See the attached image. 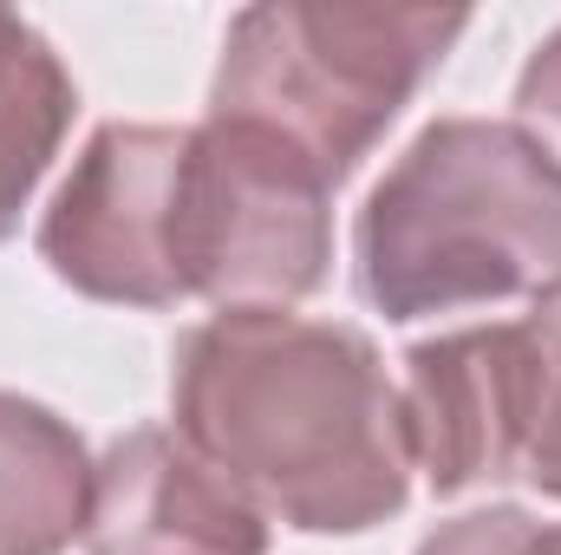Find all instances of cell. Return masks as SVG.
<instances>
[{
  "mask_svg": "<svg viewBox=\"0 0 561 555\" xmlns=\"http://www.w3.org/2000/svg\"><path fill=\"white\" fill-rule=\"evenodd\" d=\"M536 386H542V353L529 320H490L419 340L405 353V386H399L412 471H424L437 497L523 477Z\"/></svg>",
  "mask_w": 561,
  "mask_h": 555,
  "instance_id": "obj_6",
  "label": "cell"
},
{
  "mask_svg": "<svg viewBox=\"0 0 561 555\" xmlns=\"http://www.w3.org/2000/svg\"><path fill=\"white\" fill-rule=\"evenodd\" d=\"M353 287L386 320L549 301L561 287V163L516 118H431L353 223Z\"/></svg>",
  "mask_w": 561,
  "mask_h": 555,
  "instance_id": "obj_2",
  "label": "cell"
},
{
  "mask_svg": "<svg viewBox=\"0 0 561 555\" xmlns=\"http://www.w3.org/2000/svg\"><path fill=\"white\" fill-rule=\"evenodd\" d=\"M516 125L536 132V138L556 150V163H561V26L529 53L523 79H516Z\"/></svg>",
  "mask_w": 561,
  "mask_h": 555,
  "instance_id": "obj_12",
  "label": "cell"
},
{
  "mask_svg": "<svg viewBox=\"0 0 561 555\" xmlns=\"http://www.w3.org/2000/svg\"><path fill=\"white\" fill-rule=\"evenodd\" d=\"M85 555H268V517L176 438L131 424L92 464Z\"/></svg>",
  "mask_w": 561,
  "mask_h": 555,
  "instance_id": "obj_7",
  "label": "cell"
},
{
  "mask_svg": "<svg viewBox=\"0 0 561 555\" xmlns=\"http://www.w3.org/2000/svg\"><path fill=\"white\" fill-rule=\"evenodd\" d=\"M196 125H99L39 216V262L105 307H176Z\"/></svg>",
  "mask_w": 561,
  "mask_h": 555,
  "instance_id": "obj_5",
  "label": "cell"
},
{
  "mask_svg": "<svg viewBox=\"0 0 561 555\" xmlns=\"http://www.w3.org/2000/svg\"><path fill=\"white\" fill-rule=\"evenodd\" d=\"M463 26V7H242L222 33L209 118L280 138L340 190Z\"/></svg>",
  "mask_w": 561,
  "mask_h": 555,
  "instance_id": "obj_3",
  "label": "cell"
},
{
  "mask_svg": "<svg viewBox=\"0 0 561 555\" xmlns=\"http://www.w3.org/2000/svg\"><path fill=\"white\" fill-rule=\"evenodd\" d=\"M170 418L268 523L300 536L379 530L412 497L399 386L346 320H196L170 353Z\"/></svg>",
  "mask_w": 561,
  "mask_h": 555,
  "instance_id": "obj_1",
  "label": "cell"
},
{
  "mask_svg": "<svg viewBox=\"0 0 561 555\" xmlns=\"http://www.w3.org/2000/svg\"><path fill=\"white\" fill-rule=\"evenodd\" d=\"M419 555H561V530L536 523L516 503H490V510H463L437 523L419 543Z\"/></svg>",
  "mask_w": 561,
  "mask_h": 555,
  "instance_id": "obj_11",
  "label": "cell"
},
{
  "mask_svg": "<svg viewBox=\"0 0 561 555\" xmlns=\"http://www.w3.org/2000/svg\"><path fill=\"white\" fill-rule=\"evenodd\" d=\"M92 451L39 399L0 386V555H66L85 536Z\"/></svg>",
  "mask_w": 561,
  "mask_h": 555,
  "instance_id": "obj_8",
  "label": "cell"
},
{
  "mask_svg": "<svg viewBox=\"0 0 561 555\" xmlns=\"http://www.w3.org/2000/svg\"><path fill=\"white\" fill-rule=\"evenodd\" d=\"M72 112H79V86L53 53V39L26 13L0 7V242L20 229L33 190L46 183L72 132Z\"/></svg>",
  "mask_w": 561,
  "mask_h": 555,
  "instance_id": "obj_9",
  "label": "cell"
},
{
  "mask_svg": "<svg viewBox=\"0 0 561 555\" xmlns=\"http://www.w3.org/2000/svg\"><path fill=\"white\" fill-rule=\"evenodd\" d=\"M556 530H561V523H556Z\"/></svg>",
  "mask_w": 561,
  "mask_h": 555,
  "instance_id": "obj_13",
  "label": "cell"
},
{
  "mask_svg": "<svg viewBox=\"0 0 561 555\" xmlns=\"http://www.w3.org/2000/svg\"><path fill=\"white\" fill-rule=\"evenodd\" d=\"M529 333H536V353H542V386H536V424H529L523 477L549 503H561V287L549 301H536Z\"/></svg>",
  "mask_w": 561,
  "mask_h": 555,
  "instance_id": "obj_10",
  "label": "cell"
},
{
  "mask_svg": "<svg viewBox=\"0 0 561 555\" xmlns=\"http://www.w3.org/2000/svg\"><path fill=\"white\" fill-rule=\"evenodd\" d=\"M333 262V183L255 125L203 118L190 150L183 287L216 314H287Z\"/></svg>",
  "mask_w": 561,
  "mask_h": 555,
  "instance_id": "obj_4",
  "label": "cell"
}]
</instances>
